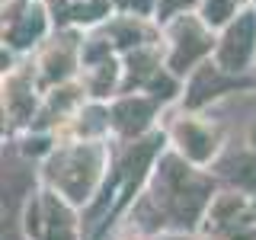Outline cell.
I'll use <instances>...</instances> for the list:
<instances>
[{"mask_svg": "<svg viewBox=\"0 0 256 240\" xmlns=\"http://www.w3.org/2000/svg\"><path fill=\"white\" fill-rule=\"evenodd\" d=\"M250 20H244V26H240V32H230V38H228V48H224V64H230L234 61V52H237V64H244L246 58V48H250Z\"/></svg>", "mask_w": 256, "mask_h": 240, "instance_id": "1", "label": "cell"}]
</instances>
